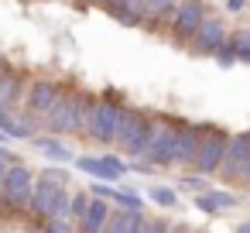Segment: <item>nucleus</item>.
I'll return each mask as SVG.
<instances>
[{
  "label": "nucleus",
  "mask_w": 250,
  "mask_h": 233,
  "mask_svg": "<svg viewBox=\"0 0 250 233\" xmlns=\"http://www.w3.org/2000/svg\"><path fill=\"white\" fill-rule=\"evenodd\" d=\"M93 103H96V96L83 93L79 86H62L55 103L48 106V113L42 120H45V127L52 134H86Z\"/></svg>",
  "instance_id": "f257e3e1"
},
{
  "label": "nucleus",
  "mask_w": 250,
  "mask_h": 233,
  "mask_svg": "<svg viewBox=\"0 0 250 233\" xmlns=\"http://www.w3.org/2000/svg\"><path fill=\"white\" fill-rule=\"evenodd\" d=\"M151 134H154V117L144 113V110L124 106L120 130H117V144H120V151L130 154V158H144V151H147V144H151Z\"/></svg>",
  "instance_id": "f03ea898"
},
{
  "label": "nucleus",
  "mask_w": 250,
  "mask_h": 233,
  "mask_svg": "<svg viewBox=\"0 0 250 233\" xmlns=\"http://www.w3.org/2000/svg\"><path fill=\"white\" fill-rule=\"evenodd\" d=\"M120 117H124V103L113 89H106L96 103H93V113H89V124H86V134L100 144H113L117 141V130H120Z\"/></svg>",
  "instance_id": "7ed1b4c3"
},
{
  "label": "nucleus",
  "mask_w": 250,
  "mask_h": 233,
  "mask_svg": "<svg viewBox=\"0 0 250 233\" xmlns=\"http://www.w3.org/2000/svg\"><path fill=\"white\" fill-rule=\"evenodd\" d=\"M226 144H229V134H226V130H219V127H202V141H199V151H195V161H192L195 175H202V178L219 175Z\"/></svg>",
  "instance_id": "20e7f679"
},
{
  "label": "nucleus",
  "mask_w": 250,
  "mask_h": 233,
  "mask_svg": "<svg viewBox=\"0 0 250 233\" xmlns=\"http://www.w3.org/2000/svg\"><path fill=\"white\" fill-rule=\"evenodd\" d=\"M31 189H35V175L28 165H11L7 175H4V189H0V209L7 212H21L31 199Z\"/></svg>",
  "instance_id": "39448f33"
},
{
  "label": "nucleus",
  "mask_w": 250,
  "mask_h": 233,
  "mask_svg": "<svg viewBox=\"0 0 250 233\" xmlns=\"http://www.w3.org/2000/svg\"><path fill=\"white\" fill-rule=\"evenodd\" d=\"M202 141V124L175 120V148H171V168H192L195 151Z\"/></svg>",
  "instance_id": "423d86ee"
},
{
  "label": "nucleus",
  "mask_w": 250,
  "mask_h": 233,
  "mask_svg": "<svg viewBox=\"0 0 250 233\" xmlns=\"http://www.w3.org/2000/svg\"><path fill=\"white\" fill-rule=\"evenodd\" d=\"M59 89H62V83H55V79H48V76L31 79V83L24 86V100H21L24 113H28L31 120H35V117H45V113H48V106L55 103Z\"/></svg>",
  "instance_id": "0eeeda50"
},
{
  "label": "nucleus",
  "mask_w": 250,
  "mask_h": 233,
  "mask_svg": "<svg viewBox=\"0 0 250 233\" xmlns=\"http://www.w3.org/2000/svg\"><path fill=\"white\" fill-rule=\"evenodd\" d=\"M171 148H175V120L154 117V134L144 151V161H151L154 168H171Z\"/></svg>",
  "instance_id": "6e6552de"
},
{
  "label": "nucleus",
  "mask_w": 250,
  "mask_h": 233,
  "mask_svg": "<svg viewBox=\"0 0 250 233\" xmlns=\"http://www.w3.org/2000/svg\"><path fill=\"white\" fill-rule=\"evenodd\" d=\"M206 21V7H202V0H178V7L171 14V35L175 42H192V35L199 31V24Z\"/></svg>",
  "instance_id": "1a4fd4ad"
},
{
  "label": "nucleus",
  "mask_w": 250,
  "mask_h": 233,
  "mask_svg": "<svg viewBox=\"0 0 250 233\" xmlns=\"http://www.w3.org/2000/svg\"><path fill=\"white\" fill-rule=\"evenodd\" d=\"M247 161H250V130L229 137L226 154H223V165H219V178H223V182H240Z\"/></svg>",
  "instance_id": "9d476101"
},
{
  "label": "nucleus",
  "mask_w": 250,
  "mask_h": 233,
  "mask_svg": "<svg viewBox=\"0 0 250 233\" xmlns=\"http://www.w3.org/2000/svg\"><path fill=\"white\" fill-rule=\"evenodd\" d=\"M76 168L86 171V175H93V178H100V182H117V178H124V175L130 171V165H124L117 154H103V158H96V154H79V158H76Z\"/></svg>",
  "instance_id": "9b49d317"
},
{
  "label": "nucleus",
  "mask_w": 250,
  "mask_h": 233,
  "mask_svg": "<svg viewBox=\"0 0 250 233\" xmlns=\"http://www.w3.org/2000/svg\"><path fill=\"white\" fill-rule=\"evenodd\" d=\"M226 38H229V35H226V24H223L219 18H206V21L199 24V31L192 35L188 45H192L195 55H216V52L226 45Z\"/></svg>",
  "instance_id": "f8f14e48"
},
{
  "label": "nucleus",
  "mask_w": 250,
  "mask_h": 233,
  "mask_svg": "<svg viewBox=\"0 0 250 233\" xmlns=\"http://www.w3.org/2000/svg\"><path fill=\"white\" fill-rule=\"evenodd\" d=\"M65 185H59V182H48V178H35V189H31V199H28V216L31 219H48L52 216V206H55V195L62 192Z\"/></svg>",
  "instance_id": "ddd939ff"
},
{
  "label": "nucleus",
  "mask_w": 250,
  "mask_h": 233,
  "mask_svg": "<svg viewBox=\"0 0 250 233\" xmlns=\"http://www.w3.org/2000/svg\"><path fill=\"white\" fill-rule=\"evenodd\" d=\"M24 76L18 69H11L7 62L0 65V110H18L24 100Z\"/></svg>",
  "instance_id": "4468645a"
},
{
  "label": "nucleus",
  "mask_w": 250,
  "mask_h": 233,
  "mask_svg": "<svg viewBox=\"0 0 250 233\" xmlns=\"http://www.w3.org/2000/svg\"><path fill=\"white\" fill-rule=\"evenodd\" d=\"M21 110H0V134L7 141H31L35 137V120L24 113L18 117Z\"/></svg>",
  "instance_id": "2eb2a0df"
},
{
  "label": "nucleus",
  "mask_w": 250,
  "mask_h": 233,
  "mask_svg": "<svg viewBox=\"0 0 250 233\" xmlns=\"http://www.w3.org/2000/svg\"><path fill=\"white\" fill-rule=\"evenodd\" d=\"M106 216H110V202L89 195V209H86V216L79 219V233H103Z\"/></svg>",
  "instance_id": "dca6fc26"
},
{
  "label": "nucleus",
  "mask_w": 250,
  "mask_h": 233,
  "mask_svg": "<svg viewBox=\"0 0 250 233\" xmlns=\"http://www.w3.org/2000/svg\"><path fill=\"white\" fill-rule=\"evenodd\" d=\"M178 0H144V24H168Z\"/></svg>",
  "instance_id": "f3484780"
},
{
  "label": "nucleus",
  "mask_w": 250,
  "mask_h": 233,
  "mask_svg": "<svg viewBox=\"0 0 250 233\" xmlns=\"http://www.w3.org/2000/svg\"><path fill=\"white\" fill-rule=\"evenodd\" d=\"M35 141V148L48 158V161H55V165H69V161H76V154L62 144V141H52V137H31Z\"/></svg>",
  "instance_id": "a211bd4d"
},
{
  "label": "nucleus",
  "mask_w": 250,
  "mask_h": 233,
  "mask_svg": "<svg viewBox=\"0 0 250 233\" xmlns=\"http://www.w3.org/2000/svg\"><path fill=\"white\" fill-rule=\"evenodd\" d=\"M141 209H110V216H106V223H103V233H130L134 230V216H137Z\"/></svg>",
  "instance_id": "6ab92c4d"
},
{
  "label": "nucleus",
  "mask_w": 250,
  "mask_h": 233,
  "mask_svg": "<svg viewBox=\"0 0 250 233\" xmlns=\"http://www.w3.org/2000/svg\"><path fill=\"white\" fill-rule=\"evenodd\" d=\"M110 18L124 28H144V0H134V4H127L120 11H110Z\"/></svg>",
  "instance_id": "aec40b11"
},
{
  "label": "nucleus",
  "mask_w": 250,
  "mask_h": 233,
  "mask_svg": "<svg viewBox=\"0 0 250 233\" xmlns=\"http://www.w3.org/2000/svg\"><path fill=\"white\" fill-rule=\"evenodd\" d=\"M229 45H233V52H236V62L250 65V24L240 28V31H233V35H229Z\"/></svg>",
  "instance_id": "412c9836"
},
{
  "label": "nucleus",
  "mask_w": 250,
  "mask_h": 233,
  "mask_svg": "<svg viewBox=\"0 0 250 233\" xmlns=\"http://www.w3.org/2000/svg\"><path fill=\"white\" fill-rule=\"evenodd\" d=\"M42 233H79V223L72 216H48L42 219Z\"/></svg>",
  "instance_id": "4be33fe9"
},
{
  "label": "nucleus",
  "mask_w": 250,
  "mask_h": 233,
  "mask_svg": "<svg viewBox=\"0 0 250 233\" xmlns=\"http://www.w3.org/2000/svg\"><path fill=\"white\" fill-rule=\"evenodd\" d=\"M106 199H113L120 209H141V206H144V199H141L134 189H110Z\"/></svg>",
  "instance_id": "5701e85b"
},
{
  "label": "nucleus",
  "mask_w": 250,
  "mask_h": 233,
  "mask_svg": "<svg viewBox=\"0 0 250 233\" xmlns=\"http://www.w3.org/2000/svg\"><path fill=\"white\" fill-rule=\"evenodd\" d=\"M151 199H154L161 209H171V206L178 202V192H175L171 185H154V189H151Z\"/></svg>",
  "instance_id": "b1692460"
},
{
  "label": "nucleus",
  "mask_w": 250,
  "mask_h": 233,
  "mask_svg": "<svg viewBox=\"0 0 250 233\" xmlns=\"http://www.w3.org/2000/svg\"><path fill=\"white\" fill-rule=\"evenodd\" d=\"M86 209H89V192H72V202H69V216L79 223L83 216H86Z\"/></svg>",
  "instance_id": "393cba45"
},
{
  "label": "nucleus",
  "mask_w": 250,
  "mask_h": 233,
  "mask_svg": "<svg viewBox=\"0 0 250 233\" xmlns=\"http://www.w3.org/2000/svg\"><path fill=\"white\" fill-rule=\"evenodd\" d=\"M192 202H195V209H199V212H206V216L223 212V209H219V202H216V195H212V189H209V192H202V195H195Z\"/></svg>",
  "instance_id": "a878e982"
},
{
  "label": "nucleus",
  "mask_w": 250,
  "mask_h": 233,
  "mask_svg": "<svg viewBox=\"0 0 250 233\" xmlns=\"http://www.w3.org/2000/svg\"><path fill=\"white\" fill-rule=\"evenodd\" d=\"M182 189H188V192H195V195H202V192H209V182L202 178V175H185L182 182H178Z\"/></svg>",
  "instance_id": "bb28decb"
},
{
  "label": "nucleus",
  "mask_w": 250,
  "mask_h": 233,
  "mask_svg": "<svg viewBox=\"0 0 250 233\" xmlns=\"http://www.w3.org/2000/svg\"><path fill=\"white\" fill-rule=\"evenodd\" d=\"M212 59H216V62H219L223 69H229V65H236V52H233V45H229V38H226V45H223V48H219V52H216Z\"/></svg>",
  "instance_id": "cd10ccee"
},
{
  "label": "nucleus",
  "mask_w": 250,
  "mask_h": 233,
  "mask_svg": "<svg viewBox=\"0 0 250 233\" xmlns=\"http://www.w3.org/2000/svg\"><path fill=\"white\" fill-rule=\"evenodd\" d=\"M38 178H48V182L65 185V182H69V171H65V168H42V175H38Z\"/></svg>",
  "instance_id": "c85d7f7f"
},
{
  "label": "nucleus",
  "mask_w": 250,
  "mask_h": 233,
  "mask_svg": "<svg viewBox=\"0 0 250 233\" xmlns=\"http://www.w3.org/2000/svg\"><path fill=\"white\" fill-rule=\"evenodd\" d=\"M212 195H216L219 209H233V206H236V195H229L226 189H212Z\"/></svg>",
  "instance_id": "c756f323"
},
{
  "label": "nucleus",
  "mask_w": 250,
  "mask_h": 233,
  "mask_svg": "<svg viewBox=\"0 0 250 233\" xmlns=\"http://www.w3.org/2000/svg\"><path fill=\"white\" fill-rule=\"evenodd\" d=\"M147 230H151V216H147V212H137V216H134V230H130V233H147Z\"/></svg>",
  "instance_id": "7c9ffc66"
},
{
  "label": "nucleus",
  "mask_w": 250,
  "mask_h": 233,
  "mask_svg": "<svg viewBox=\"0 0 250 233\" xmlns=\"http://www.w3.org/2000/svg\"><path fill=\"white\" fill-rule=\"evenodd\" d=\"M223 4H226V11H229V14H240V11L250 4V0H223Z\"/></svg>",
  "instance_id": "2f4dec72"
},
{
  "label": "nucleus",
  "mask_w": 250,
  "mask_h": 233,
  "mask_svg": "<svg viewBox=\"0 0 250 233\" xmlns=\"http://www.w3.org/2000/svg\"><path fill=\"white\" fill-rule=\"evenodd\" d=\"M100 4H103L106 11H120V7H127V4H134V0H100Z\"/></svg>",
  "instance_id": "473e14b6"
},
{
  "label": "nucleus",
  "mask_w": 250,
  "mask_h": 233,
  "mask_svg": "<svg viewBox=\"0 0 250 233\" xmlns=\"http://www.w3.org/2000/svg\"><path fill=\"white\" fill-rule=\"evenodd\" d=\"M147 233H168V223L165 219H151V230Z\"/></svg>",
  "instance_id": "72a5a7b5"
},
{
  "label": "nucleus",
  "mask_w": 250,
  "mask_h": 233,
  "mask_svg": "<svg viewBox=\"0 0 250 233\" xmlns=\"http://www.w3.org/2000/svg\"><path fill=\"white\" fill-rule=\"evenodd\" d=\"M240 182H243V185H250V161H247V168H243V175H240Z\"/></svg>",
  "instance_id": "f704fd0d"
},
{
  "label": "nucleus",
  "mask_w": 250,
  "mask_h": 233,
  "mask_svg": "<svg viewBox=\"0 0 250 233\" xmlns=\"http://www.w3.org/2000/svg\"><path fill=\"white\" fill-rule=\"evenodd\" d=\"M168 233H192V230H188V226H182V223H178V226H171V230H168Z\"/></svg>",
  "instance_id": "c9c22d12"
},
{
  "label": "nucleus",
  "mask_w": 250,
  "mask_h": 233,
  "mask_svg": "<svg viewBox=\"0 0 250 233\" xmlns=\"http://www.w3.org/2000/svg\"><path fill=\"white\" fill-rule=\"evenodd\" d=\"M236 233H250V219H247V223H240V226H236Z\"/></svg>",
  "instance_id": "e433bc0d"
},
{
  "label": "nucleus",
  "mask_w": 250,
  "mask_h": 233,
  "mask_svg": "<svg viewBox=\"0 0 250 233\" xmlns=\"http://www.w3.org/2000/svg\"><path fill=\"white\" fill-rule=\"evenodd\" d=\"M96 4H100V0H96Z\"/></svg>",
  "instance_id": "4c0bfd02"
},
{
  "label": "nucleus",
  "mask_w": 250,
  "mask_h": 233,
  "mask_svg": "<svg viewBox=\"0 0 250 233\" xmlns=\"http://www.w3.org/2000/svg\"><path fill=\"white\" fill-rule=\"evenodd\" d=\"M0 65H4V62H0Z\"/></svg>",
  "instance_id": "58836bf2"
}]
</instances>
